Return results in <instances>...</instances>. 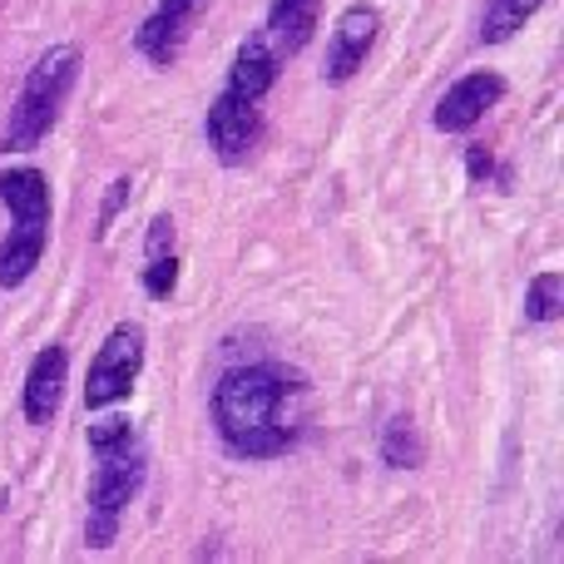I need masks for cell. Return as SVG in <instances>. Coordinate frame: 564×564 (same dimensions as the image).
Wrapping results in <instances>:
<instances>
[{
    "instance_id": "1",
    "label": "cell",
    "mask_w": 564,
    "mask_h": 564,
    "mask_svg": "<svg viewBox=\"0 0 564 564\" xmlns=\"http://www.w3.org/2000/svg\"><path fill=\"white\" fill-rule=\"evenodd\" d=\"M312 381L288 361H243L214 381V431L228 456L273 460L307 436Z\"/></svg>"
},
{
    "instance_id": "2",
    "label": "cell",
    "mask_w": 564,
    "mask_h": 564,
    "mask_svg": "<svg viewBox=\"0 0 564 564\" xmlns=\"http://www.w3.org/2000/svg\"><path fill=\"white\" fill-rule=\"evenodd\" d=\"M79 45H50L45 55L30 65L25 85H20L15 105H10V119H6V134H0V154H30L50 139V129L59 124L65 115V99L79 79Z\"/></svg>"
},
{
    "instance_id": "3",
    "label": "cell",
    "mask_w": 564,
    "mask_h": 564,
    "mask_svg": "<svg viewBox=\"0 0 564 564\" xmlns=\"http://www.w3.org/2000/svg\"><path fill=\"white\" fill-rule=\"evenodd\" d=\"M149 480V451L144 441H124L115 451H95V476H89V520H85V545L109 550L119 540L124 510L139 500Z\"/></svg>"
},
{
    "instance_id": "4",
    "label": "cell",
    "mask_w": 564,
    "mask_h": 564,
    "mask_svg": "<svg viewBox=\"0 0 564 564\" xmlns=\"http://www.w3.org/2000/svg\"><path fill=\"white\" fill-rule=\"evenodd\" d=\"M139 371H144V327H139V322H119V327L99 341L95 361H89L85 411H109V406H119V401H129Z\"/></svg>"
},
{
    "instance_id": "5",
    "label": "cell",
    "mask_w": 564,
    "mask_h": 564,
    "mask_svg": "<svg viewBox=\"0 0 564 564\" xmlns=\"http://www.w3.org/2000/svg\"><path fill=\"white\" fill-rule=\"evenodd\" d=\"M263 105L258 99H243L234 95V89H224V95L208 105L204 115V139L208 149H214V159L224 169H238L253 159V149L263 144Z\"/></svg>"
},
{
    "instance_id": "6",
    "label": "cell",
    "mask_w": 564,
    "mask_h": 564,
    "mask_svg": "<svg viewBox=\"0 0 564 564\" xmlns=\"http://www.w3.org/2000/svg\"><path fill=\"white\" fill-rule=\"evenodd\" d=\"M208 0H159L144 15V25L134 30V50L149 59L154 69H174L184 55L188 35H194V20L204 15Z\"/></svg>"
},
{
    "instance_id": "7",
    "label": "cell",
    "mask_w": 564,
    "mask_h": 564,
    "mask_svg": "<svg viewBox=\"0 0 564 564\" xmlns=\"http://www.w3.org/2000/svg\"><path fill=\"white\" fill-rule=\"evenodd\" d=\"M381 35V10L367 6V0H357V6H347L337 15V25H332V40H327V59H322V79L327 85H347L351 75H357L361 65H367L371 45H377Z\"/></svg>"
},
{
    "instance_id": "8",
    "label": "cell",
    "mask_w": 564,
    "mask_h": 564,
    "mask_svg": "<svg viewBox=\"0 0 564 564\" xmlns=\"http://www.w3.org/2000/svg\"><path fill=\"white\" fill-rule=\"evenodd\" d=\"M500 99H506V75H496V69H476V75L456 79V85L436 99L431 124H436L441 134H466V129H476Z\"/></svg>"
},
{
    "instance_id": "9",
    "label": "cell",
    "mask_w": 564,
    "mask_h": 564,
    "mask_svg": "<svg viewBox=\"0 0 564 564\" xmlns=\"http://www.w3.org/2000/svg\"><path fill=\"white\" fill-rule=\"evenodd\" d=\"M65 381H69V351L59 341H50L45 351H35L25 371V421L30 426H50L59 416L65 401Z\"/></svg>"
},
{
    "instance_id": "10",
    "label": "cell",
    "mask_w": 564,
    "mask_h": 564,
    "mask_svg": "<svg viewBox=\"0 0 564 564\" xmlns=\"http://www.w3.org/2000/svg\"><path fill=\"white\" fill-rule=\"evenodd\" d=\"M278 75H282V55L268 45L263 30H258V35H248L243 45L234 50V65H228V85L224 89H234V95L258 99V105H263L268 89L278 85Z\"/></svg>"
},
{
    "instance_id": "11",
    "label": "cell",
    "mask_w": 564,
    "mask_h": 564,
    "mask_svg": "<svg viewBox=\"0 0 564 564\" xmlns=\"http://www.w3.org/2000/svg\"><path fill=\"white\" fill-rule=\"evenodd\" d=\"M317 20H322V0H273V6H268V20H263V35L282 59H292L312 45Z\"/></svg>"
},
{
    "instance_id": "12",
    "label": "cell",
    "mask_w": 564,
    "mask_h": 564,
    "mask_svg": "<svg viewBox=\"0 0 564 564\" xmlns=\"http://www.w3.org/2000/svg\"><path fill=\"white\" fill-rule=\"evenodd\" d=\"M0 204L10 208L15 224H35L50 228V184L35 164H15V169H0Z\"/></svg>"
},
{
    "instance_id": "13",
    "label": "cell",
    "mask_w": 564,
    "mask_h": 564,
    "mask_svg": "<svg viewBox=\"0 0 564 564\" xmlns=\"http://www.w3.org/2000/svg\"><path fill=\"white\" fill-rule=\"evenodd\" d=\"M45 243H50V228H35V224H10L6 243H0V288H20L30 282V273L40 268L45 258Z\"/></svg>"
},
{
    "instance_id": "14",
    "label": "cell",
    "mask_w": 564,
    "mask_h": 564,
    "mask_svg": "<svg viewBox=\"0 0 564 564\" xmlns=\"http://www.w3.org/2000/svg\"><path fill=\"white\" fill-rule=\"evenodd\" d=\"M550 0H490L486 15H480V45H506L525 20H535Z\"/></svg>"
},
{
    "instance_id": "15",
    "label": "cell",
    "mask_w": 564,
    "mask_h": 564,
    "mask_svg": "<svg viewBox=\"0 0 564 564\" xmlns=\"http://www.w3.org/2000/svg\"><path fill=\"white\" fill-rule=\"evenodd\" d=\"M381 460H387L391 470H416L421 460H426V441H421L411 416H391L387 426H381Z\"/></svg>"
},
{
    "instance_id": "16",
    "label": "cell",
    "mask_w": 564,
    "mask_h": 564,
    "mask_svg": "<svg viewBox=\"0 0 564 564\" xmlns=\"http://www.w3.org/2000/svg\"><path fill=\"white\" fill-rule=\"evenodd\" d=\"M564 317V278L560 273H535L525 288V322L545 327V322Z\"/></svg>"
},
{
    "instance_id": "17",
    "label": "cell",
    "mask_w": 564,
    "mask_h": 564,
    "mask_svg": "<svg viewBox=\"0 0 564 564\" xmlns=\"http://www.w3.org/2000/svg\"><path fill=\"white\" fill-rule=\"evenodd\" d=\"M178 288V248H164V253H144V292L154 302H169Z\"/></svg>"
},
{
    "instance_id": "18",
    "label": "cell",
    "mask_w": 564,
    "mask_h": 564,
    "mask_svg": "<svg viewBox=\"0 0 564 564\" xmlns=\"http://www.w3.org/2000/svg\"><path fill=\"white\" fill-rule=\"evenodd\" d=\"M134 436H139V431H134V421H129V416L89 421V431H85L89 451H115V446H124V441H134Z\"/></svg>"
},
{
    "instance_id": "19",
    "label": "cell",
    "mask_w": 564,
    "mask_h": 564,
    "mask_svg": "<svg viewBox=\"0 0 564 564\" xmlns=\"http://www.w3.org/2000/svg\"><path fill=\"white\" fill-rule=\"evenodd\" d=\"M129 194H134V178H115V184H109V198H105V208H99V224H95V238H105L109 234V224H115L119 218V208L129 204Z\"/></svg>"
},
{
    "instance_id": "20",
    "label": "cell",
    "mask_w": 564,
    "mask_h": 564,
    "mask_svg": "<svg viewBox=\"0 0 564 564\" xmlns=\"http://www.w3.org/2000/svg\"><path fill=\"white\" fill-rule=\"evenodd\" d=\"M466 174H470V184H476V188H486L490 184V178H500V188H506L510 184V174H506V169H500L496 164V159H490L486 154V149H470V154H466Z\"/></svg>"
}]
</instances>
